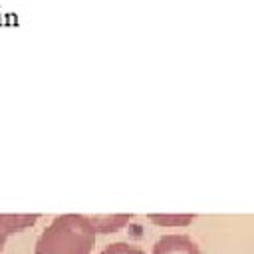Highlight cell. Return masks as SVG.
I'll use <instances>...</instances> for the list:
<instances>
[{
  "mask_svg": "<svg viewBox=\"0 0 254 254\" xmlns=\"http://www.w3.org/2000/svg\"><path fill=\"white\" fill-rule=\"evenodd\" d=\"M95 234L89 216L75 212L60 214L40 234L34 254H89Z\"/></svg>",
  "mask_w": 254,
  "mask_h": 254,
  "instance_id": "6da1fadb",
  "label": "cell"
},
{
  "mask_svg": "<svg viewBox=\"0 0 254 254\" xmlns=\"http://www.w3.org/2000/svg\"><path fill=\"white\" fill-rule=\"evenodd\" d=\"M153 254H200L189 234H165L153 244Z\"/></svg>",
  "mask_w": 254,
  "mask_h": 254,
  "instance_id": "7a4b0ae2",
  "label": "cell"
},
{
  "mask_svg": "<svg viewBox=\"0 0 254 254\" xmlns=\"http://www.w3.org/2000/svg\"><path fill=\"white\" fill-rule=\"evenodd\" d=\"M40 214H0V252L10 234L34 226Z\"/></svg>",
  "mask_w": 254,
  "mask_h": 254,
  "instance_id": "3957f363",
  "label": "cell"
},
{
  "mask_svg": "<svg viewBox=\"0 0 254 254\" xmlns=\"http://www.w3.org/2000/svg\"><path fill=\"white\" fill-rule=\"evenodd\" d=\"M95 232H101V234H107V232H117L119 228H123L129 220H131V214H101V216H89Z\"/></svg>",
  "mask_w": 254,
  "mask_h": 254,
  "instance_id": "277c9868",
  "label": "cell"
},
{
  "mask_svg": "<svg viewBox=\"0 0 254 254\" xmlns=\"http://www.w3.org/2000/svg\"><path fill=\"white\" fill-rule=\"evenodd\" d=\"M149 220L159 226H187L194 220V214H149Z\"/></svg>",
  "mask_w": 254,
  "mask_h": 254,
  "instance_id": "5b68a950",
  "label": "cell"
},
{
  "mask_svg": "<svg viewBox=\"0 0 254 254\" xmlns=\"http://www.w3.org/2000/svg\"><path fill=\"white\" fill-rule=\"evenodd\" d=\"M99 254H145V252L129 242H113V244H107Z\"/></svg>",
  "mask_w": 254,
  "mask_h": 254,
  "instance_id": "8992f818",
  "label": "cell"
}]
</instances>
